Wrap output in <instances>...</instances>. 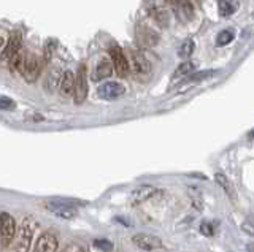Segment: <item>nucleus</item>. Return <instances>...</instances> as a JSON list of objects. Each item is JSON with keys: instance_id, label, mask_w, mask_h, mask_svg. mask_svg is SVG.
Segmentation results:
<instances>
[{"instance_id": "nucleus-1", "label": "nucleus", "mask_w": 254, "mask_h": 252, "mask_svg": "<svg viewBox=\"0 0 254 252\" xmlns=\"http://www.w3.org/2000/svg\"><path fill=\"white\" fill-rule=\"evenodd\" d=\"M35 228L37 224L32 217H26L22 220V224L19 227L18 240H16V252H29V248L35 235Z\"/></svg>"}, {"instance_id": "nucleus-2", "label": "nucleus", "mask_w": 254, "mask_h": 252, "mask_svg": "<svg viewBox=\"0 0 254 252\" xmlns=\"http://www.w3.org/2000/svg\"><path fill=\"white\" fill-rule=\"evenodd\" d=\"M169 0H148V13L161 27H167L170 21V14L167 10Z\"/></svg>"}, {"instance_id": "nucleus-3", "label": "nucleus", "mask_w": 254, "mask_h": 252, "mask_svg": "<svg viewBox=\"0 0 254 252\" xmlns=\"http://www.w3.org/2000/svg\"><path fill=\"white\" fill-rule=\"evenodd\" d=\"M42 68H43L42 60H40L35 56V54H29L27 52L26 59H24V62H22V67L19 70V73L22 75V78L27 83H34V81H37V78L40 76Z\"/></svg>"}, {"instance_id": "nucleus-4", "label": "nucleus", "mask_w": 254, "mask_h": 252, "mask_svg": "<svg viewBox=\"0 0 254 252\" xmlns=\"http://www.w3.org/2000/svg\"><path fill=\"white\" fill-rule=\"evenodd\" d=\"M16 235V220L10 212H0V240L2 246H10Z\"/></svg>"}, {"instance_id": "nucleus-5", "label": "nucleus", "mask_w": 254, "mask_h": 252, "mask_svg": "<svg viewBox=\"0 0 254 252\" xmlns=\"http://www.w3.org/2000/svg\"><path fill=\"white\" fill-rule=\"evenodd\" d=\"M87 96V68L84 64L79 65L78 73L75 76V91H73V100L79 105L86 100Z\"/></svg>"}, {"instance_id": "nucleus-6", "label": "nucleus", "mask_w": 254, "mask_h": 252, "mask_svg": "<svg viewBox=\"0 0 254 252\" xmlns=\"http://www.w3.org/2000/svg\"><path fill=\"white\" fill-rule=\"evenodd\" d=\"M124 92H126L124 84L118 81H107L97 88V96L103 100H116L119 97H123Z\"/></svg>"}, {"instance_id": "nucleus-7", "label": "nucleus", "mask_w": 254, "mask_h": 252, "mask_svg": "<svg viewBox=\"0 0 254 252\" xmlns=\"http://www.w3.org/2000/svg\"><path fill=\"white\" fill-rule=\"evenodd\" d=\"M21 46H22V35H21V32H11L6 45L3 46L2 54H0V60L5 62V64H10V60L13 59L14 54H18L21 51Z\"/></svg>"}, {"instance_id": "nucleus-8", "label": "nucleus", "mask_w": 254, "mask_h": 252, "mask_svg": "<svg viewBox=\"0 0 254 252\" xmlns=\"http://www.w3.org/2000/svg\"><path fill=\"white\" fill-rule=\"evenodd\" d=\"M110 57H111V62H113V67L116 70L118 76H127L130 72V67H129V59L126 57V54L123 52V50L119 48V46H113V48L110 50Z\"/></svg>"}, {"instance_id": "nucleus-9", "label": "nucleus", "mask_w": 254, "mask_h": 252, "mask_svg": "<svg viewBox=\"0 0 254 252\" xmlns=\"http://www.w3.org/2000/svg\"><path fill=\"white\" fill-rule=\"evenodd\" d=\"M132 241L137 248H140L141 251H157L161 249L164 244L162 240L159 236L149 235V233H137L132 236Z\"/></svg>"}, {"instance_id": "nucleus-10", "label": "nucleus", "mask_w": 254, "mask_h": 252, "mask_svg": "<svg viewBox=\"0 0 254 252\" xmlns=\"http://www.w3.org/2000/svg\"><path fill=\"white\" fill-rule=\"evenodd\" d=\"M46 208L50 209V211H53L54 214H58L59 217H64V219H71V217L76 216V208L71 203L64 202V200L48 202L46 203Z\"/></svg>"}, {"instance_id": "nucleus-11", "label": "nucleus", "mask_w": 254, "mask_h": 252, "mask_svg": "<svg viewBox=\"0 0 254 252\" xmlns=\"http://www.w3.org/2000/svg\"><path fill=\"white\" fill-rule=\"evenodd\" d=\"M137 42L140 46H143V48H153V46L157 45L159 42V35L154 32L153 29L145 26V24H140L137 26Z\"/></svg>"}, {"instance_id": "nucleus-12", "label": "nucleus", "mask_w": 254, "mask_h": 252, "mask_svg": "<svg viewBox=\"0 0 254 252\" xmlns=\"http://www.w3.org/2000/svg\"><path fill=\"white\" fill-rule=\"evenodd\" d=\"M129 67L130 70L135 73V75H148L149 73V70H151V65H149V62L148 59L143 56V54L140 51H135L132 50L130 51V60H129Z\"/></svg>"}, {"instance_id": "nucleus-13", "label": "nucleus", "mask_w": 254, "mask_h": 252, "mask_svg": "<svg viewBox=\"0 0 254 252\" xmlns=\"http://www.w3.org/2000/svg\"><path fill=\"white\" fill-rule=\"evenodd\" d=\"M58 251V238L51 232H45L38 236L34 252H56Z\"/></svg>"}, {"instance_id": "nucleus-14", "label": "nucleus", "mask_w": 254, "mask_h": 252, "mask_svg": "<svg viewBox=\"0 0 254 252\" xmlns=\"http://www.w3.org/2000/svg\"><path fill=\"white\" fill-rule=\"evenodd\" d=\"M175 14L181 22H189L194 18V6L190 3V0H180L178 3H175Z\"/></svg>"}, {"instance_id": "nucleus-15", "label": "nucleus", "mask_w": 254, "mask_h": 252, "mask_svg": "<svg viewBox=\"0 0 254 252\" xmlns=\"http://www.w3.org/2000/svg\"><path fill=\"white\" fill-rule=\"evenodd\" d=\"M113 62H111V59H102L97 67H95L94 70V75H92V80L94 81H102V80H107V78L111 76V73H113Z\"/></svg>"}, {"instance_id": "nucleus-16", "label": "nucleus", "mask_w": 254, "mask_h": 252, "mask_svg": "<svg viewBox=\"0 0 254 252\" xmlns=\"http://www.w3.org/2000/svg\"><path fill=\"white\" fill-rule=\"evenodd\" d=\"M157 189L153 187V186H141L138 189H135L130 195V203L132 204H138V203H143L146 202L148 199H151L153 195H156Z\"/></svg>"}, {"instance_id": "nucleus-17", "label": "nucleus", "mask_w": 254, "mask_h": 252, "mask_svg": "<svg viewBox=\"0 0 254 252\" xmlns=\"http://www.w3.org/2000/svg\"><path fill=\"white\" fill-rule=\"evenodd\" d=\"M59 91L62 94V97H70L75 91V76L71 72H67L62 75V80L59 84Z\"/></svg>"}, {"instance_id": "nucleus-18", "label": "nucleus", "mask_w": 254, "mask_h": 252, "mask_svg": "<svg viewBox=\"0 0 254 252\" xmlns=\"http://www.w3.org/2000/svg\"><path fill=\"white\" fill-rule=\"evenodd\" d=\"M214 179H216V183L221 186V189H224V192L229 195V199L232 200V202H235L237 200L235 189H234L232 183H230L229 178L224 175V173H216V175H214Z\"/></svg>"}, {"instance_id": "nucleus-19", "label": "nucleus", "mask_w": 254, "mask_h": 252, "mask_svg": "<svg viewBox=\"0 0 254 252\" xmlns=\"http://www.w3.org/2000/svg\"><path fill=\"white\" fill-rule=\"evenodd\" d=\"M61 80H62V73L59 72L58 68L51 70L50 73H48L46 80H45V88L48 91H54V88H58V86L61 84Z\"/></svg>"}, {"instance_id": "nucleus-20", "label": "nucleus", "mask_w": 254, "mask_h": 252, "mask_svg": "<svg viewBox=\"0 0 254 252\" xmlns=\"http://www.w3.org/2000/svg\"><path fill=\"white\" fill-rule=\"evenodd\" d=\"M194 42L190 40V38H188V40H185L181 43V46H180V50H178V56L181 57V59H188L190 54L194 52Z\"/></svg>"}, {"instance_id": "nucleus-21", "label": "nucleus", "mask_w": 254, "mask_h": 252, "mask_svg": "<svg viewBox=\"0 0 254 252\" xmlns=\"http://www.w3.org/2000/svg\"><path fill=\"white\" fill-rule=\"evenodd\" d=\"M194 68H195V65H194V62H190V60H185L183 64L177 68V72H175V78H180V76H188V75H190L194 72Z\"/></svg>"}, {"instance_id": "nucleus-22", "label": "nucleus", "mask_w": 254, "mask_h": 252, "mask_svg": "<svg viewBox=\"0 0 254 252\" xmlns=\"http://www.w3.org/2000/svg\"><path fill=\"white\" fill-rule=\"evenodd\" d=\"M26 56H27V52L22 51V50L18 54H14L13 59L10 60V67H11L13 72H19L21 67H22V62H24V59H26Z\"/></svg>"}, {"instance_id": "nucleus-23", "label": "nucleus", "mask_w": 254, "mask_h": 252, "mask_svg": "<svg viewBox=\"0 0 254 252\" xmlns=\"http://www.w3.org/2000/svg\"><path fill=\"white\" fill-rule=\"evenodd\" d=\"M189 197H190V200H192L194 208H197L198 211H202L203 209V200H202L200 192H198L197 189H194V187H189Z\"/></svg>"}, {"instance_id": "nucleus-24", "label": "nucleus", "mask_w": 254, "mask_h": 252, "mask_svg": "<svg viewBox=\"0 0 254 252\" xmlns=\"http://www.w3.org/2000/svg\"><path fill=\"white\" fill-rule=\"evenodd\" d=\"M232 40H234V32H232V30H221V32L218 34V38H216V45L218 46H226Z\"/></svg>"}, {"instance_id": "nucleus-25", "label": "nucleus", "mask_w": 254, "mask_h": 252, "mask_svg": "<svg viewBox=\"0 0 254 252\" xmlns=\"http://www.w3.org/2000/svg\"><path fill=\"white\" fill-rule=\"evenodd\" d=\"M237 10V5L230 0H221V5H219V13L221 16H229Z\"/></svg>"}, {"instance_id": "nucleus-26", "label": "nucleus", "mask_w": 254, "mask_h": 252, "mask_svg": "<svg viewBox=\"0 0 254 252\" xmlns=\"http://www.w3.org/2000/svg\"><path fill=\"white\" fill-rule=\"evenodd\" d=\"M53 51H54V46H53V42H48L46 43V46H45V54H43V60H42V65L45 67L48 62L51 60V57H53Z\"/></svg>"}, {"instance_id": "nucleus-27", "label": "nucleus", "mask_w": 254, "mask_h": 252, "mask_svg": "<svg viewBox=\"0 0 254 252\" xmlns=\"http://www.w3.org/2000/svg\"><path fill=\"white\" fill-rule=\"evenodd\" d=\"M214 72H211V70H205V72H200V73H192L189 78H188V83H192V81H202L205 80V78H208L210 75H213Z\"/></svg>"}, {"instance_id": "nucleus-28", "label": "nucleus", "mask_w": 254, "mask_h": 252, "mask_svg": "<svg viewBox=\"0 0 254 252\" xmlns=\"http://www.w3.org/2000/svg\"><path fill=\"white\" fill-rule=\"evenodd\" d=\"M94 244H95V248L103 251V252H110L111 249H113V243L108 241V240H95Z\"/></svg>"}, {"instance_id": "nucleus-29", "label": "nucleus", "mask_w": 254, "mask_h": 252, "mask_svg": "<svg viewBox=\"0 0 254 252\" xmlns=\"http://www.w3.org/2000/svg\"><path fill=\"white\" fill-rule=\"evenodd\" d=\"M16 106L14 101L10 97H0V109H5V111H11Z\"/></svg>"}, {"instance_id": "nucleus-30", "label": "nucleus", "mask_w": 254, "mask_h": 252, "mask_svg": "<svg viewBox=\"0 0 254 252\" xmlns=\"http://www.w3.org/2000/svg\"><path fill=\"white\" fill-rule=\"evenodd\" d=\"M242 228L250 235H254V216H250L248 219L242 224Z\"/></svg>"}, {"instance_id": "nucleus-31", "label": "nucleus", "mask_w": 254, "mask_h": 252, "mask_svg": "<svg viewBox=\"0 0 254 252\" xmlns=\"http://www.w3.org/2000/svg\"><path fill=\"white\" fill-rule=\"evenodd\" d=\"M200 233H203L205 236H211L214 233L213 230V225L210 222H202L200 224Z\"/></svg>"}, {"instance_id": "nucleus-32", "label": "nucleus", "mask_w": 254, "mask_h": 252, "mask_svg": "<svg viewBox=\"0 0 254 252\" xmlns=\"http://www.w3.org/2000/svg\"><path fill=\"white\" fill-rule=\"evenodd\" d=\"M62 252H86V249L79 244H68L67 248H64Z\"/></svg>"}, {"instance_id": "nucleus-33", "label": "nucleus", "mask_w": 254, "mask_h": 252, "mask_svg": "<svg viewBox=\"0 0 254 252\" xmlns=\"http://www.w3.org/2000/svg\"><path fill=\"white\" fill-rule=\"evenodd\" d=\"M246 252H254V243H250L248 246H246Z\"/></svg>"}, {"instance_id": "nucleus-34", "label": "nucleus", "mask_w": 254, "mask_h": 252, "mask_svg": "<svg viewBox=\"0 0 254 252\" xmlns=\"http://www.w3.org/2000/svg\"><path fill=\"white\" fill-rule=\"evenodd\" d=\"M248 138H250V140H253V138H254V130H251V132L248 133Z\"/></svg>"}, {"instance_id": "nucleus-35", "label": "nucleus", "mask_w": 254, "mask_h": 252, "mask_svg": "<svg viewBox=\"0 0 254 252\" xmlns=\"http://www.w3.org/2000/svg\"><path fill=\"white\" fill-rule=\"evenodd\" d=\"M3 48V38H2V35H0V50Z\"/></svg>"}, {"instance_id": "nucleus-36", "label": "nucleus", "mask_w": 254, "mask_h": 252, "mask_svg": "<svg viewBox=\"0 0 254 252\" xmlns=\"http://www.w3.org/2000/svg\"><path fill=\"white\" fill-rule=\"evenodd\" d=\"M169 2H170V3H178L180 0H169Z\"/></svg>"}]
</instances>
